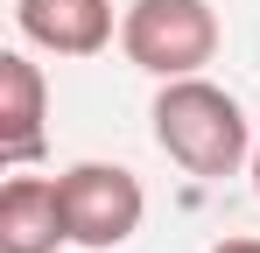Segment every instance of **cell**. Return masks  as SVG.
I'll list each match as a JSON object with an SVG mask.
<instances>
[{"label":"cell","mask_w":260,"mask_h":253,"mask_svg":"<svg viewBox=\"0 0 260 253\" xmlns=\"http://www.w3.org/2000/svg\"><path fill=\"white\" fill-rule=\"evenodd\" d=\"M155 148L169 155L176 169H190V176H239V169L253 162V126H246V106L211 78H162L155 91Z\"/></svg>","instance_id":"1"},{"label":"cell","mask_w":260,"mask_h":253,"mask_svg":"<svg viewBox=\"0 0 260 253\" xmlns=\"http://www.w3.org/2000/svg\"><path fill=\"white\" fill-rule=\"evenodd\" d=\"M120 49L148 78H197L218 56L211 0H134L120 14Z\"/></svg>","instance_id":"2"},{"label":"cell","mask_w":260,"mask_h":253,"mask_svg":"<svg viewBox=\"0 0 260 253\" xmlns=\"http://www.w3.org/2000/svg\"><path fill=\"white\" fill-rule=\"evenodd\" d=\"M63 190V225H71V246H91V253H113L127 246L148 218V190L141 176L120 162H71L56 176Z\"/></svg>","instance_id":"3"},{"label":"cell","mask_w":260,"mask_h":253,"mask_svg":"<svg viewBox=\"0 0 260 253\" xmlns=\"http://www.w3.org/2000/svg\"><path fill=\"white\" fill-rule=\"evenodd\" d=\"M14 28L49 56H99L120 36L113 0H14Z\"/></svg>","instance_id":"4"},{"label":"cell","mask_w":260,"mask_h":253,"mask_svg":"<svg viewBox=\"0 0 260 253\" xmlns=\"http://www.w3.org/2000/svg\"><path fill=\"white\" fill-rule=\"evenodd\" d=\"M71 239L56 176H7L0 190V253H56Z\"/></svg>","instance_id":"5"},{"label":"cell","mask_w":260,"mask_h":253,"mask_svg":"<svg viewBox=\"0 0 260 253\" xmlns=\"http://www.w3.org/2000/svg\"><path fill=\"white\" fill-rule=\"evenodd\" d=\"M43 120H49L43 71H36L21 49H7V56H0V155L14 169H28L43 155Z\"/></svg>","instance_id":"6"},{"label":"cell","mask_w":260,"mask_h":253,"mask_svg":"<svg viewBox=\"0 0 260 253\" xmlns=\"http://www.w3.org/2000/svg\"><path fill=\"white\" fill-rule=\"evenodd\" d=\"M211 253H260V239H218Z\"/></svg>","instance_id":"7"},{"label":"cell","mask_w":260,"mask_h":253,"mask_svg":"<svg viewBox=\"0 0 260 253\" xmlns=\"http://www.w3.org/2000/svg\"><path fill=\"white\" fill-rule=\"evenodd\" d=\"M253 190H260V141H253Z\"/></svg>","instance_id":"8"}]
</instances>
